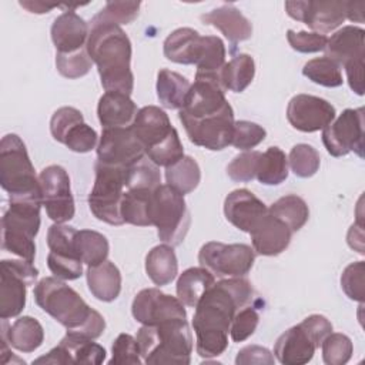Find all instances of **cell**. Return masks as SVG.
I'll list each match as a JSON object with an SVG mask.
<instances>
[{
	"mask_svg": "<svg viewBox=\"0 0 365 365\" xmlns=\"http://www.w3.org/2000/svg\"><path fill=\"white\" fill-rule=\"evenodd\" d=\"M362 222L352 224L349 231H348V244L351 248L356 250L359 254H364V230H362Z\"/></svg>",
	"mask_w": 365,
	"mask_h": 365,
	"instance_id": "cell-60",
	"label": "cell"
},
{
	"mask_svg": "<svg viewBox=\"0 0 365 365\" xmlns=\"http://www.w3.org/2000/svg\"><path fill=\"white\" fill-rule=\"evenodd\" d=\"M38 181L47 217L58 224L70 221L74 217L76 207L68 173L61 165L53 164L41 170Z\"/></svg>",
	"mask_w": 365,
	"mask_h": 365,
	"instance_id": "cell-13",
	"label": "cell"
},
{
	"mask_svg": "<svg viewBox=\"0 0 365 365\" xmlns=\"http://www.w3.org/2000/svg\"><path fill=\"white\" fill-rule=\"evenodd\" d=\"M302 74L312 83L324 87H339L344 83L341 67L327 56L307 61L302 67Z\"/></svg>",
	"mask_w": 365,
	"mask_h": 365,
	"instance_id": "cell-39",
	"label": "cell"
},
{
	"mask_svg": "<svg viewBox=\"0 0 365 365\" xmlns=\"http://www.w3.org/2000/svg\"><path fill=\"white\" fill-rule=\"evenodd\" d=\"M315 351V344L299 324L281 334L274 345V355L282 365H304L312 359Z\"/></svg>",
	"mask_w": 365,
	"mask_h": 365,
	"instance_id": "cell-23",
	"label": "cell"
},
{
	"mask_svg": "<svg viewBox=\"0 0 365 365\" xmlns=\"http://www.w3.org/2000/svg\"><path fill=\"white\" fill-rule=\"evenodd\" d=\"M267 214V205L247 188L234 190L225 197L224 215L227 221L244 232L250 234Z\"/></svg>",
	"mask_w": 365,
	"mask_h": 365,
	"instance_id": "cell-19",
	"label": "cell"
},
{
	"mask_svg": "<svg viewBox=\"0 0 365 365\" xmlns=\"http://www.w3.org/2000/svg\"><path fill=\"white\" fill-rule=\"evenodd\" d=\"M299 325L308 334V336L311 338L317 348H319L322 341L332 332L331 321L319 314H312L307 317Z\"/></svg>",
	"mask_w": 365,
	"mask_h": 365,
	"instance_id": "cell-57",
	"label": "cell"
},
{
	"mask_svg": "<svg viewBox=\"0 0 365 365\" xmlns=\"http://www.w3.org/2000/svg\"><path fill=\"white\" fill-rule=\"evenodd\" d=\"M259 157V151H244L235 155L227 167L228 177L235 182L252 181L257 175Z\"/></svg>",
	"mask_w": 365,
	"mask_h": 365,
	"instance_id": "cell-49",
	"label": "cell"
},
{
	"mask_svg": "<svg viewBox=\"0 0 365 365\" xmlns=\"http://www.w3.org/2000/svg\"><path fill=\"white\" fill-rule=\"evenodd\" d=\"M97 133L86 123L71 127L64 138V145L74 153H88L97 144Z\"/></svg>",
	"mask_w": 365,
	"mask_h": 365,
	"instance_id": "cell-55",
	"label": "cell"
},
{
	"mask_svg": "<svg viewBox=\"0 0 365 365\" xmlns=\"http://www.w3.org/2000/svg\"><path fill=\"white\" fill-rule=\"evenodd\" d=\"M80 123H84V118L80 110L74 107H60L51 115L50 133L56 141L63 144L68 130Z\"/></svg>",
	"mask_w": 365,
	"mask_h": 365,
	"instance_id": "cell-53",
	"label": "cell"
},
{
	"mask_svg": "<svg viewBox=\"0 0 365 365\" xmlns=\"http://www.w3.org/2000/svg\"><path fill=\"white\" fill-rule=\"evenodd\" d=\"M364 274H365V264L364 261L351 262L341 275V288L349 299L364 302L365 291H364Z\"/></svg>",
	"mask_w": 365,
	"mask_h": 365,
	"instance_id": "cell-50",
	"label": "cell"
},
{
	"mask_svg": "<svg viewBox=\"0 0 365 365\" xmlns=\"http://www.w3.org/2000/svg\"><path fill=\"white\" fill-rule=\"evenodd\" d=\"M145 148L131 127L103 128L97 145L98 163L127 168L144 158Z\"/></svg>",
	"mask_w": 365,
	"mask_h": 365,
	"instance_id": "cell-14",
	"label": "cell"
},
{
	"mask_svg": "<svg viewBox=\"0 0 365 365\" xmlns=\"http://www.w3.org/2000/svg\"><path fill=\"white\" fill-rule=\"evenodd\" d=\"M335 114V107L329 101L311 94L294 96L287 107L288 123L302 133L324 130Z\"/></svg>",
	"mask_w": 365,
	"mask_h": 365,
	"instance_id": "cell-17",
	"label": "cell"
},
{
	"mask_svg": "<svg viewBox=\"0 0 365 365\" xmlns=\"http://www.w3.org/2000/svg\"><path fill=\"white\" fill-rule=\"evenodd\" d=\"M188 135V140L211 151H220L227 148L232 141L234 134V110L228 108L205 114L200 117H182L178 115Z\"/></svg>",
	"mask_w": 365,
	"mask_h": 365,
	"instance_id": "cell-12",
	"label": "cell"
},
{
	"mask_svg": "<svg viewBox=\"0 0 365 365\" xmlns=\"http://www.w3.org/2000/svg\"><path fill=\"white\" fill-rule=\"evenodd\" d=\"M131 128L143 143L145 151L158 145L175 130L171 125L167 113L157 106H145L140 108Z\"/></svg>",
	"mask_w": 365,
	"mask_h": 365,
	"instance_id": "cell-22",
	"label": "cell"
},
{
	"mask_svg": "<svg viewBox=\"0 0 365 365\" xmlns=\"http://www.w3.org/2000/svg\"><path fill=\"white\" fill-rule=\"evenodd\" d=\"M252 294L250 281L242 277L221 279L205 291L192 317L195 349L201 358L210 359L224 354L232 318L252 299Z\"/></svg>",
	"mask_w": 365,
	"mask_h": 365,
	"instance_id": "cell-1",
	"label": "cell"
},
{
	"mask_svg": "<svg viewBox=\"0 0 365 365\" xmlns=\"http://www.w3.org/2000/svg\"><path fill=\"white\" fill-rule=\"evenodd\" d=\"M255 63L250 54L241 53L232 57L220 71V81L227 91L242 93L254 80Z\"/></svg>",
	"mask_w": 365,
	"mask_h": 365,
	"instance_id": "cell-33",
	"label": "cell"
},
{
	"mask_svg": "<svg viewBox=\"0 0 365 365\" xmlns=\"http://www.w3.org/2000/svg\"><path fill=\"white\" fill-rule=\"evenodd\" d=\"M287 14L305 23L314 33H329L339 27L346 19V1L319 0V1H285Z\"/></svg>",
	"mask_w": 365,
	"mask_h": 365,
	"instance_id": "cell-15",
	"label": "cell"
},
{
	"mask_svg": "<svg viewBox=\"0 0 365 365\" xmlns=\"http://www.w3.org/2000/svg\"><path fill=\"white\" fill-rule=\"evenodd\" d=\"M0 184L13 198H41L26 144L17 134H6L0 141Z\"/></svg>",
	"mask_w": 365,
	"mask_h": 365,
	"instance_id": "cell-6",
	"label": "cell"
},
{
	"mask_svg": "<svg viewBox=\"0 0 365 365\" xmlns=\"http://www.w3.org/2000/svg\"><path fill=\"white\" fill-rule=\"evenodd\" d=\"M288 177V158L279 147L261 153L255 178L264 185H279Z\"/></svg>",
	"mask_w": 365,
	"mask_h": 365,
	"instance_id": "cell-36",
	"label": "cell"
},
{
	"mask_svg": "<svg viewBox=\"0 0 365 365\" xmlns=\"http://www.w3.org/2000/svg\"><path fill=\"white\" fill-rule=\"evenodd\" d=\"M93 66V60L87 51V47L71 54L56 53L57 71L66 78H80L86 76Z\"/></svg>",
	"mask_w": 365,
	"mask_h": 365,
	"instance_id": "cell-46",
	"label": "cell"
},
{
	"mask_svg": "<svg viewBox=\"0 0 365 365\" xmlns=\"http://www.w3.org/2000/svg\"><path fill=\"white\" fill-rule=\"evenodd\" d=\"M259 322V315L252 307H242L238 309L232 318L230 335L234 342H242L248 339L257 329Z\"/></svg>",
	"mask_w": 365,
	"mask_h": 365,
	"instance_id": "cell-52",
	"label": "cell"
},
{
	"mask_svg": "<svg viewBox=\"0 0 365 365\" xmlns=\"http://www.w3.org/2000/svg\"><path fill=\"white\" fill-rule=\"evenodd\" d=\"M322 359L327 365H344L354 352V345L349 336L341 332H331L321 344Z\"/></svg>",
	"mask_w": 365,
	"mask_h": 365,
	"instance_id": "cell-43",
	"label": "cell"
},
{
	"mask_svg": "<svg viewBox=\"0 0 365 365\" xmlns=\"http://www.w3.org/2000/svg\"><path fill=\"white\" fill-rule=\"evenodd\" d=\"M288 163L291 171L301 178L312 177L321 164L319 153L309 144H297L291 148Z\"/></svg>",
	"mask_w": 365,
	"mask_h": 365,
	"instance_id": "cell-42",
	"label": "cell"
},
{
	"mask_svg": "<svg viewBox=\"0 0 365 365\" xmlns=\"http://www.w3.org/2000/svg\"><path fill=\"white\" fill-rule=\"evenodd\" d=\"M364 37L365 31L362 27L344 26L328 38L325 46V56L335 61L339 67L364 58Z\"/></svg>",
	"mask_w": 365,
	"mask_h": 365,
	"instance_id": "cell-24",
	"label": "cell"
},
{
	"mask_svg": "<svg viewBox=\"0 0 365 365\" xmlns=\"http://www.w3.org/2000/svg\"><path fill=\"white\" fill-rule=\"evenodd\" d=\"M41 198H13L1 217L3 250L21 259L34 261V237L40 228Z\"/></svg>",
	"mask_w": 365,
	"mask_h": 365,
	"instance_id": "cell-5",
	"label": "cell"
},
{
	"mask_svg": "<svg viewBox=\"0 0 365 365\" xmlns=\"http://www.w3.org/2000/svg\"><path fill=\"white\" fill-rule=\"evenodd\" d=\"M38 269L26 259H3L0 279V318L20 315L26 305L27 287L37 279Z\"/></svg>",
	"mask_w": 365,
	"mask_h": 365,
	"instance_id": "cell-9",
	"label": "cell"
},
{
	"mask_svg": "<svg viewBox=\"0 0 365 365\" xmlns=\"http://www.w3.org/2000/svg\"><path fill=\"white\" fill-rule=\"evenodd\" d=\"M106 359V349L93 339L67 332L60 344L47 355L40 356L34 364H86L100 365Z\"/></svg>",
	"mask_w": 365,
	"mask_h": 365,
	"instance_id": "cell-18",
	"label": "cell"
},
{
	"mask_svg": "<svg viewBox=\"0 0 365 365\" xmlns=\"http://www.w3.org/2000/svg\"><path fill=\"white\" fill-rule=\"evenodd\" d=\"M255 261V251L247 244H222L210 241L198 252V262L217 277L247 275Z\"/></svg>",
	"mask_w": 365,
	"mask_h": 365,
	"instance_id": "cell-11",
	"label": "cell"
},
{
	"mask_svg": "<svg viewBox=\"0 0 365 365\" xmlns=\"http://www.w3.org/2000/svg\"><path fill=\"white\" fill-rule=\"evenodd\" d=\"M113 356L108 361L110 365L115 364H133V365H140L141 355H140V348L137 344V339L130 335V334H120L111 348Z\"/></svg>",
	"mask_w": 365,
	"mask_h": 365,
	"instance_id": "cell-54",
	"label": "cell"
},
{
	"mask_svg": "<svg viewBox=\"0 0 365 365\" xmlns=\"http://www.w3.org/2000/svg\"><path fill=\"white\" fill-rule=\"evenodd\" d=\"M140 1H108L94 17L113 24H130L138 17Z\"/></svg>",
	"mask_w": 365,
	"mask_h": 365,
	"instance_id": "cell-47",
	"label": "cell"
},
{
	"mask_svg": "<svg viewBox=\"0 0 365 365\" xmlns=\"http://www.w3.org/2000/svg\"><path fill=\"white\" fill-rule=\"evenodd\" d=\"M143 361L148 365H188L192 352V335L187 319L143 325L137 332Z\"/></svg>",
	"mask_w": 365,
	"mask_h": 365,
	"instance_id": "cell-4",
	"label": "cell"
},
{
	"mask_svg": "<svg viewBox=\"0 0 365 365\" xmlns=\"http://www.w3.org/2000/svg\"><path fill=\"white\" fill-rule=\"evenodd\" d=\"M364 108H345L322 130V143L332 157H344L354 151L364 158Z\"/></svg>",
	"mask_w": 365,
	"mask_h": 365,
	"instance_id": "cell-10",
	"label": "cell"
},
{
	"mask_svg": "<svg viewBox=\"0 0 365 365\" xmlns=\"http://www.w3.org/2000/svg\"><path fill=\"white\" fill-rule=\"evenodd\" d=\"M125 188V168L96 164V180L88 194V207L93 215L110 225H123L121 202Z\"/></svg>",
	"mask_w": 365,
	"mask_h": 365,
	"instance_id": "cell-8",
	"label": "cell"
},
{
	"mask_svg": "<svg viewBox=\"0 0 365 365\" xmlns=\"http://www.w3.org/2000/svg\"><path fill=\"white\" fill-rule=\"evenodd\" d=\"M131 312L134 319L143 325L187 319V311L178 297L164 294L158 288L141 289L133 299Z\"/></svg>",
	"mask_w": 365,
	"mask_h": 365,
	"instance_id": "cell-16",
	"label": "cell"
},
{
	"mask_svg": "<svg viewBox=\"0 0 365 365\" xmlns=\"http://www.w3.org/2000/svg\"><path fill=\"white\" fill-rule=\"evenodd\" d=\"M155 191V190H154ZM151 190H125L121 202V217L124 222L138 227L151 225L150 208H151Z\"/></svg>",
	"mask_w": 365,
	"mask_h": 365,
	"instance_id": "cell-34",
	"label": "cell"
},
{
	"mask_svg": "<svg viewBox=\"0 0 365 365\" xmlns=\"http://www.w3.org/2000/svg\"><path fill=\"white\" fill-rule=\"evenodd\" d=\"M47 267L56 278L63 281L77 279L83 274V261L78 257L48 252Z\"/></svg>",
	"mask_w": 365,
	"mask_h": 365,
	"instance_id": "cell-51",
	"label": "cell"
},
{
	"mask_svg": "<svg viewBox=\"0 0 365 365\" xmlns=\"http://www.w3.org/2000/svg\"><path fill=\"white\" fill-rule=\"evenodd\" d=\"M287 40L292 50L298 53H318L325 50L328 37L325 34L314 33V31H287Z\"/></svg>",
	"mask_w": 365,
	"mask_h": 365,
	"instance_id": "cell-56",
	"label": "cell"
},
{
	"mask_svg": "<svg viewBox=\"0 0 365 365\" xmlns=\"http://www.w3.org/2000/svg\"><path fill=\"white\" fill-rule=\"evenodd\" d=\"M204 48V36L190 27L174 30L163 44L167 60L178 64H197Z\"/></svg>",
	"mask_w": 365,
	"mask_h": 365,
	"instance_id": "cell-26",
	"label": "cell"
},
{
	"mask_svg": "<svg viewBox=\"0 0 365 365\" xmlns=\"http://www.w3.org/2000/svg\"><path fill=\"white\" fill-rule=\"evenodd\" d=\"M86 277L90 292L98 301L111 302L120 295L121 274L114 262L106 259L96 267H88Z\"/></svg>",
	"mask_w": 365,
	"mask_h": 365,
	"instance_id": "cell-29",
	"label": "cell"
},
{
	"mask_svg": "<svg viewBox=\"0 0 365 365\" xmlns=\"http://www.w3.org/2000/svg\"><path fill=\"white\" fill-rule=\"evenodd\" d=\"M150 220L164 244L171 247L181 244L191 222L184 195L168 184H160L153 192Z\"/></svg>",
	"mask_w": 365,
	"mask_h": 365,
	"instance_id": "cell-7",
	"label": "cell"
},
{
	"mask_svg": "<svg viewBox=\"0 0 365 365\" xmlns=\"http://www.w3.org/2000/svg\"><path fill=\"white\" fill-rule=\"evenodd\" d=\"M191 83L177 71L161 68L157 74V97L163 107L181 110L185 104Z\"/></svg>",
	"mask_w": 365,
	"mask_h": 365,
	"instance_id": "cell-30",
	"label": "cell"
},
{
	"mask_svg": "<svg viewBox=\"0 0 365 365\" xmlns=\"http://www.w3.org/2000/svg\"><path fill=\"white\" fill-rule=\"evenodd\" d=\"M268 214L284 221L291 228V231L295 232L307 224L309 218V208L301 197L295 194H288L278 198L268 208Z\"/></svg>",
	"mask_w": 365,
	"mask_h": 365,
	"instance_id": "cell-37",
	"label": "cell"
},
{
	"mask_svg": "<svg viewBox=\"0 0 365 365\" xmlns=\"http://www.w3.org/2000/svg\"><path fill=\"white\" fill-rule=\"evenodd\" d=\"M252 250L265 257H275L285 251L291 242L292 231L279 218L267 214L250 232Z\"/></svg>",
	"mask_w": 365,
	"mask_h": 365,
	"instance_id": "cell-21",
	"label": "cell"
},
{
	"mask_svg": "<svg viewBox=\"0 0 365 365\" xmlns=\"http://www.w3.org/2000/svg\"><path fill=\"white\" fill-rule=\"evenodd\" d=\"M161 184V175L154 163L141 158L138 163L125 168V190H151Z\"/></svg>",
	"mask_w": 365,
	"mask_h": 365,
	"instance_id": "cell-40",
	"label": "cell"
},
{
	"mask_svg": "<svg viewBox=\"0 0 365 365\" xmlns=\"http://www.w3.org/2000/svg\"><path fill=\"white\" fill-rule=\"evenodd\" d=\"M148 160L157 167H168L184 157V147L181 144L177 130H174L158 145L145 151Z\"/></svg>",
	"mask_w": 365,
	"mask_h": 365,
	"instance_id": "cell-45",
	"label": "cell"
},
{
	"mask_svg": "<svg viewBox=\"0 0 365 365\" xmlns=\"http://www.w3.org/2000/svg\"><path fill=\"white\" fill-rule=\"evenodd\" d=\"M165 180L170 187H173L182 195L188 194L194 191L200 184V165L192 157L184 155L177 163L165 167Z\"/></svg>",
	"mask_w": 365,
	"mask_h": 365,
	"instance_id": "cell-35",
	"label": "cell"
},
{
	"mask_svg": "<svg viewBox=\"0 0 365 365\" xmlns=\"http://www.w3.org/2000/svg\"><path fill=\"white\" fill-rule=\"evenodd\" d=\"M225 64V46L217 36H204V48L198 60L197 73L207 76H220Z\"/></svg>",
	"mask_w": 365,
	"mask_h": 365,
	"instance_id": "cell-41",
	"label": "cell"
},
{
	"mask_svg": "<svg viewBox=\"0 0 365 365\" xmlns=\"http://www.w3.org/2000/svg\"><path fill=\"white\" fill-rule=\"evenodd\" d=\"M201 20L220 30L232 44L245 41L252 36V24L250 20L231 4L217 7L202 14Z\"/></svg>",
	"mask_w": 365,
	"mask_h": 365,
	"instance_id": "cell-27",
	"label": "cell"
},
{
	"mask_svg": "<svg viewBox=\"0 0 365 365\" xmlns=\"http://www.w3.org/2000/svg\"><path fill=\"white\" fill-rule=\"evenodd\" d=\"M138 108L130 96L120 91H106L97 106L98 121L103 128L131 127Z\"/></svg>",
	"mask_w": 365,
	"mask_h": 365,
	"instance_id": "cell-25",
	"label": "cell"
},
{
	"mask_svg": "<svg viewBox=\"0 0 365 365\" xmlns=\"http://www.w3.org/2000/svg\"><path fill=\"white\" fill-rule=\"evenodd\" d=\"M237 365H272L274 355L269 349L259 345H247L238 351L235 358Z\"/></svg>",
	"mask_w": 365,
	"mask_h": 365,
	"instance_id": "cell-58",
	"label": "cell"
},
{
	"mask_svg": "<svg viewBox=\"0 0 365 365\" xmlns=\"http://www.w3.org/2000/svg\"><path fill=\"white\" fill-rule=\"evenodd\" d=\"M267 137V131L257 123L240 120L234 123V134L231 144L242 151H250L262 143Z\"/></svg>",
	"mask_w": 365,
	"mask_h": 365,
	"instance_id": "cell-48",
	"label": "cell"
},
{
	"mask_svg": "<svg viewBox=\"0 0 365 365\" xmlns=\"http://www.w3.org/2000/svg\"><path fill=\"white\" fill-rule=\"evenodd\" d=\"M36 304L61 324L67 332L96 339L106 329L100 312L90 308L80 294L56 277L41 278L34 287Z\"/></svg>",
	"mask_w": 365,
	"mask_h": 365,
	"instance_id": "cell-3",
	"label": "cell"
},
{
	"mask_svg": "<svg viewBox=\"0 0 365 365\" xmlns=\"http://www.w3.org/2000/svg\"><path fill=\"white\" fill-rule=\"evenodd\" d=\"M76 250L87 267H96L108 257L110 245L107 238L93 230H80L76 234Z\"/></svg>",
	"mask_w": 365,
	"mask_h": 365,
	"instance_id": "cell-38",
	"label": "cell"
},
{
	"mask_svg": "<svg viewBox=\"0 0 365 365\" xmlns=\"http://www.w3.org/2000/svg\"><path fill=\"white\" fill-rule=\"evenodd\" d=\"M20 6L27 9L30 13H37V14L48 13L50 10L58 7V4H48L44 1H20Z\"/></svg>",
	"mask_w": 365,
	"mask_h": 365,
	"instance_id": "cell-62",
	"label": "cell"
},
{
	"mask_svg": "<svg viewBox=\"0 0 365 365\" xmlns=\"http://www.w3.org/2000/svg\"><path fill=\"white\" fill-rule=\"evenodd\" d=\"M76 234L77 230L74 227L54 222L47 231V245L50 252L80 258L76 250Z\"/></svg>",
	"mask_w": 365,
	"mask_h": 365,
	"instance_id": "cell-44",
	"label": "cell"
},
{
	"mask_svg": "<svg viewBox=\"0 0 365 365\" xmlns=\"http://www.w3.org/2000/svg\"><path fill=\"white\" fill-rule=\"evenodd\" d=\"M215 284L214 274L204 267H191L177 279V297L178 299L191 308H195L201 297Z\"/></svg>",
	"mask_w": 365,
	"mask_h": 365,
	"instance_id": "cell-31",
	"label": "cell"
},
{
	"mask_svg": "<svg viewBox=\"0 0 365 365\" xmlns=\"http://www.w3.org/2000/svg\"><path fill=\"white\" fill-rule=\"evenodd\" d=\"M90 26L73 10L60 14L51 26V41L57 54H71L87 47Z\"/></svg>",
	"mask_w": 365,
	"mask_h": 365,
	"instance_id": "cell-20",
	"label": "cell"
},
{
	"mask_svg": "<svg viewBox=\"0 0 365 365\" xmlns=\"http://www.w3.org/2000/svg\"><path fill=\"white\" fill-rule=\"evenodd\" d=\"M87 51L97 66L103 88L130 96L134 88L131 41L124 30L117 24L93 17L90 21Z\"/></svg>",
	"mask_w": 365,
	"mask_h": 365,
	"instance_id": "cell-2",
	"label": "cell"
},
{
	"mask_svg": "<svg viewBox=\"0 0 365 365\" xmlns=\"http://www.w3.org/2000/svg\"><path fill=\"white\" fill-rule=\"evenodd\" d=\"M145 272L158 287L168 285L178 274V261L171 245L161 244L151 248L145 257Z\"/></svg>",
	"mask_w": 365,
	"mask_h": 365,
	"instance_id": "cell-32",
	"label": "cell"
},
{
	"mask_svg": "<svg viewBox=\"0 0 365 365\" xmlns=\"http://www.w3.org/2000/svg\"><path fill=\"white\" fill-rule=\"evenodd\" d=\"M364 7H365L364 1H346V19H349L351 21L362 23Z\"/></svg>",
	"mask_w": 365,
	"mask_h": 365,
	"instance_id": "cell-61",
	"label": "cell"
},
{
	"mask_svg": "<svg viewBox=\"0 0 365 365\" xmlns=\"http://www.w3.org/2000/svg\"><path fill=\"white\" fill-rule=\"evenodd\" d=\"M344 68L346 71V80L351 90L355 94L362 96L364 94V58L351 61L345 64Z\"/></svg>",
	"mask_w": 365,
	"mask_h": 365,
	"instance_id": "cell-59",
	"label": "cell"
},
{
	"mask_svg": "<svg viewBox=\"0 0 365 365\" xmlns=\"http://www.w3.org/2000/svg\"><path fill=\"white\" fill-rule=\"evenodd\" d=\"M1 338L7 339L10 346L20 352H33L44 341V329L33 317H20L11 325L1 319Z\"/></svg>",
	"mask_w": 365,
	"mask_h": 365,
	"instance_id": "cell-28",
	"label": "cell"
}]
</instances>
